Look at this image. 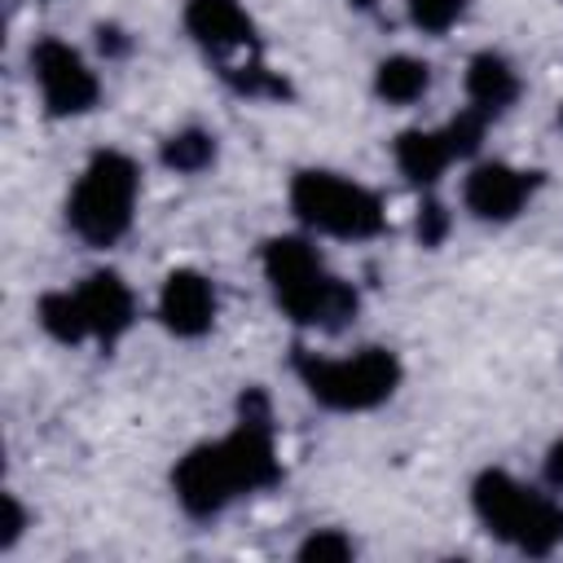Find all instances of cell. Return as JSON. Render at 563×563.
<instances>
[{
    "instance_id": "5",
    "label": "cell",
    "mask_w": 563,
    "mask_h": 563,
    "mask_svg": "<svg viewBox=\"0 0 563 563\" xmlns=\"http://www.w3.org/2000/svg\"><path fill=\"white\" fill-rule=\"evenodd\" d=\"M295 374L317 405H325L334 413H365L396 396L405 369H400L396 352H387V347H361L352 356H317V352L299 347Z\"/></svg>"
},
{
    "instance_id": "7",
    "label": "cell",
    "mask_w": 563,
    "mask_h": 563,
    "mask_svg": "<svg viewBox=\"0 0 563 563\" xmlns=\"http://www.w3.org/2000/svg\"><path fill=\"white\" fill-rule=\"evenodd\" d=\"M31 75L40 84V101L53 119H75L88 114L101 101V79L97 70L84 62L79 48H70L66 40H35L31 44Z\"/></svg>"
},
{
    "instance_id": "17",
    "label": "cell",
    "mask_w": 563,
    "mask_h": 563,
    "mask_svg": "<svg viewBox=\"0 0 563 563\" xmlns=\"http://www.w3.org/2000/svg\"><path fill=\"white\" fill-rule=\"evenodd\" d=\"M466 13V0H405V18L413 31L422 35H444L462 22Z\"/></svg>"
},
{
    "instance_id": "20",
    "label": "cell",
    "mask_w": 563,
    "mask_h": 563,
    "mask_svg": "<svg viewBox=\"0 0 563 563\" xmlns=\"http://www.w3.org/2000/svg\"><path fill=\"white\" fill-rule=\"evenodd\" d=\"M22 532H26V510H22V501H18L13 493H4V528H0V550H13Z\"/></svg>"
},
{
    "instance_id": "22",
    "label": "cell",
    "mask_w": 563,
    "mask_h": 563,
    "mask_svg": "<svg viewBox=\"0 0 563 563\" xmlns=\"http://www.w3.org/2000/svg\"><path fill=\"white\" fill-rule=\"evenodd\" d=\"M97 44H101V53H128V40L119 26H97Z\"/></svg>"
},
{
    "instance_id": "21",
    "label": "cell",
    "mask_w": 563,
    "mask_h": 563,
    "mask_svg": "<svg viewBox=\"0 0 563 563\" xmlns=\"http://www.w3.org/2000/svg\"><path fill=\"white\" fill-rule=\"evenodd\" d=\"M545 484L563 493V440H554L550 453H545Z\"/></svg>"
},
{
    "instance_id": "4",
    "label": "cell",
    "mask_w": 563,
    "mask_h": 563,
    "mask_svg": "<svg viewBox=\"0 0 563 563\" xmlns=\"http://www.w3.org/2000/svg\"><path fill=\"white\" fill-rule=\"evenodd\" d=\"M141 167L123 150H97L66 198V224L88 246H114L132 229Z\"/></svg>"
},
{
    "instance_id": "2",
    "label": "cell",
    "mask_w": 563,
    "mask_h": 563,
    "mask_svg": "<svg viewBox=\"0 0 563 563\" xmlns=\"http://www.w3.org/2000/svg\"><path fill=\"white\" fill-rule=\"evenodd\" d=\"M260 264H264V282L273 290V303L295 321V325H312V330H343L361 299L356 290L334 277L321 260V251L299 238V233H282V238H268L264 251H260Z\"/></svg>"
},
{
    "instance_id": "16",
    "label": "cell",
    "mask_w": 563,
    "mask_h": 563,
    "mask_svg": "<svg viewBox=\"0 0 563 563\" xmlns=\"http://www.w3.org/2000/svg\"><path fill=\"white\" fill-rule=\"evenodd\" d=\"M158 158H163V167H172L180 176H194V172H202V167L216 163V136L202 132V128H180V132H172L163 141Z\"/></svg>"
},
{
    "instance_id": "1",
    "label": "cell",
    "mask_w": 563,
    "mask_h": 563,
    "mask_svg": "<svg viewBox=\"0 0 563 563\" xmlns=\"http://www.w3.org/2000/svg\"><path fill=\"white\" fill-rule=\"evenodd\" d=\"M282 479V457L273 444V418L260 391L242 396V418L229 435L194 444L176 471H172V493L185 515L211 519L224 506H233L246 493H260Z\"/></svg>"
},
{
    "instance_id": "9",
    "label": "cell",
    "mask_w": 563,
    "mask_h": 563,
    "mask_svg": "<svg viewBox=\"0 0 563 563\" xmlns=\"http://www.w3.org/2000/svg\"><path fill=\"white\" fill-rule=\"evenodd\" d=\"M75 299L84 308V321H88V339H97L101 347L119 343L132 321H136V295L132 286L114 273V268H97L88 273L79 286H75Z\"/></svg>"
},
{
    "instance_id": "15",
    "label": "cell",
    "mask_w": 563,
    "mask_h": 563,
    "mask_svg": "<svg viewBox=\"0 0 563 563\" xmlns=\"http://www.w3.org/2000/svg\"><path fill=\"white\" fill-rule=\"evenodd\" d=\"M35 317H40L44 334L57 339V343H70L75 347V343L88 339V321H84V308H79L75 290H48V295H40Z\"/></svg>"
},
{
    "instance_id": "10",
    "label": "cell",
    "mask_w": 563,
    "mask_h": 563,
    "mask_svg": "<svg viewBox=\"0 0 563 563\" xmlns=\"http://www.w3.org/2000/svg\"><path fill=\"white\" fill-rule=\"evenodd\" d=\"M158 321L176 339H198L216 321V286L198 268H172L158 286Z\"/></svg>"
},
{
    "instance_id": "11",
    "label": "cell",
    "mask_w": 563,
    "mask_h": 563,
    "mask_svg": "<svg viewBox=\"0 0 563 563\" xmlns=\"http://www.w3.org/2000/svg\"><path fill=\"white\" fill-rule=\"evenodd\" d=\"M185 31L220 62L255 48V26L238 0H189L185 4Z\"/></svg>"
},
{
    "instance_id": "13",
    "label": "cell",
    "mask_w": 563,
    "mask_h": 563,
    "mask_svg": "<svg viewBox=\"0 0 563 563\" xmlns=\"http://www.w3.org/2000/svg\"><path fill=\"white\" fill-rule=\"evenodd\" d=\"M519 97V75L501 53H475L466 62V101L471 110H479L484 119L510 110Z\"/></svg>"
},
{
    "instance_id": "8",
    "label": "cell",
    "mask_w": 563,
    "mask_h": 563,
    "mask_svg": "<svg viewBox=\"0 0 563 563\" xmlns=\"http://www.w3.org/2000/svg\"><path fill=\"white\" fill-rule=\"evenodd\" d=\"M537 185H541L537 172H523V167H510V163H475L462 180V202L475 220L506 224L532 202Z\"/></svg>"
},
{
    "instance_id": "18",
    "label": "cell",
    "mask_w": 563,
    "mask_h": 563,
    "mask_svg": "<svg viewBox=\"0 0 563 563\" xmlns=\"http://www.w3.org/2000/svg\"><path fill=\"white\" fill-rule=\"evenodd\" d=\"M303 563H347L352 554H356V545H352V537H343L339 528H317V532H308L303 541H299V550H295Z\"/></svg>"
},
{
    "instance_id": "14",
    "label": "cell",
    "mask_w": 563,
    "mask_h": 563,
    "mask_svg": "<svg viewBox=\"0 0 563 563\" xmlns=\"http://www.w3.org/2000/svg\"><path fill=\"white\" fill-rule=\"evenodd\" d=\"M431 88V66L413 53H391L374 66V92L387 106H413Z\"/></svg>"
},
{
    "instance_id": "3",
    "label": "cell",
    "mask_w": 563,
    "mask_h": 563,
    "mask_svg": "<svg viewBox=\"0 0 563 563\" xmlns=\"http://www.w3.org/2000/svg\"><path fill=\"white\" fill-rule=\"evenodd\" d=\"M471 506L484 532L519 554L545 559L563 545V506L550 493H537L506 471H484L471 484Z\"/></svg>"
},
{
    "instance_id": "19",
    "label": "cell",
    "mask_w": 563,
    "mask_h": 563,
    "mask_svg": "<svg viewBox=\"0 0 563 563\" xmlns=\"http://www.w3.org/2000/svg\"><path fill=\"white\" fill-rule=\"evenodd\" d=\"M444 233H449V211L440 202H427L418 211V238H422V246H440Z\"/></svg>"
},
{
    "instance_id": "6",
    "label": "cell",
    "mask_w": 563,
    "mask_h": 563,
    "mask_svg": "<svg viewBox=\"0 0 563 563\" xmlns=\"http://www.w3.org/2000/svg\"><path fill=\"white\" fill-rule=\"evenodd\" d=\"M290 211L299 216L303 229L325 233V238H343V242L374 238L387 224V211H383L374 189H365L352 176L321 172V167L295 172V180H290Z\"/></svg>"
},
{
    "instance_id": "23",
    "label": "cell",
    "mask_w": 563,
    "mask_h": 563,
    "mask_svg": "<svg viewBox=\"0 0 563 563\" xmlns=\"http://www.w3.org/2000/svg\"><path fill=\"white\" fill-rule=\"evenodd\" d=\"M352 4H356V9H374V0H352Z\"/></svg>"
},
{
    "instance_id": "12",
    "label": "cell",
    "mask_w": 563,
    "mask_h": 563,
    "mask_svg": "<svg viewBox=\"0 0 563 563\" xmlns=\"http://www.w3.org/2000/svg\"><path fill=\"white\" fill-rule=\"evenodd\" d=\"M391 158H396L400 176L413 180V185H422V189L435 185L449 163H457V154H453L444 128H405V132L391 141Z\"/></svg>"
}]
</instances>
